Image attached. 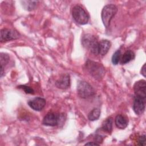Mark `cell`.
I'll use <instances>...</instances> for the list:
<instances>
[{
	"instance_id": "obj_1",
	"label": "cell",
	"mask_w": 146,
	"mask_h": 146,
	"mask_svg": "<svg viewBox=\"0 0 146 146\" xmlns=\"http://www.w3.org/2000/svg\"><path fill=\"white\" fill-rule=\"evenodd\" d=\"M86 67L90 74L97 80L102 79L105 74L104 68L99 63L88 60L86 63Z\"/></svg>"
},
{
	"instance_id": "obj_2",
	"label": "cell",
	"mask_w": 146,
	"mask_h": 146,
	"mask_svg": "<svg viewBox=\"0 0 146 146\" xmlns=\"http://www.w3.org/2000/svg\"><path fill=\"white\" fill-rule=\"evenodd\" d=\"M117 7L113 4L107 5L103 8L101 13L102 20L106 28L110 26V22L117 13Z\"/></svg>"
},
{
	"instance_id": "obj_3",
	"label": "cell",
	"mask_w": 146,
	"mask_h": 146,
	"mask_svg": "<svg viewBox=\"0 0 146 146\" xmlns=\"http://www.w3.org/2000/svg\"><path fill=\"white\" fill-rule=\"evenodd\" d=\"M83 46L95 55L99 54V42L96 38L91 34H86L82 38Z\"/></svg>"
},
{
	"instance_id": "obj_4",
	"label": "cell",
	"mask_w": 146,
	"mask_h": 146,
	"mask_svg": "<svg viewBox=\"0 0 146 146\" xmlns=\"http://www.w3.org/2000/svg\"><path fill=\"white\" fill-rule=\"evenodd\" d=\"M72 15L75 21L79 25H85L88 22V14L84 9L79 5H76L73 7Z\"/></svg>"
},
{
	"instance_id": "obj_5",
	"label": "cell",
	"mask_w": 146,
	"mask_h": 146,
	"mask_svg": "<svg viewBox=\"0 0 146 146\" xmlns=\"http://www.w3.org/2000/svg\"><path fill=\"white\" fill-rule=\"evenodd\" d=\"M77 91L79 96L83 99L90 98L95 94V90L93 87L85 81H81L78 83Z\"/></svg>"
},
{
	"instance_id": "obj_6",
	"label": "cell",
	"mask_w": 146,
	"mask_h": 146,
	"mask_svg": "<svg viewBox=\"0 0 146 146\" xmlns=\"http://www.w3.org/2000/svg\"><path fill=\"white\" fill-rule=\"evenodd\" d=\"M19 37V34L15 30L3 29L1 30V42H4L14 39H17Z\"/></svg>"
},
{
	"instance_id": "obj_7",
	"label": "cell",
	"mask_w": 146,
	"mask_h": 146,
	"mask_svg": "<svg viewBox=\"0 0 146 146\" xmlns=\"http://www.w3.org/2000/svg\"><path fill=\"white\" fill-rule=\"evenodd\" d=\"M135 94L136 97L145 99L146 98V82L145 80H140L136 82L133 86Z\"/></svg>"
},
{
	"instance_id": "obj_8",
	"label": "cell",
	"mask_w": 146,
	"mask_h": 146,
	"mask_svg": "<svg viewBox=\"0 0 146 146\" xmlns=\"http://www.w3.org/2000/svg\"><path fill=\"white\" fill-rule=\"evenodd\" d=\"M60 116L54 112L48 113L43 118L42 123L47 126H55L59 123Z\"/></svg>"
},
{
	"instance_id": "obj_9",
	"label": "cell",
	"mask_w": 146,
	"mask_h": 146,
	"mask_svg": "<svg viewBox=\"0 0 146 146\" xmlns=\"http://www.w3.org/2000/svg\"><path fill=\"white\" fill-rule=\"evenodd\" d=\"M145 106V99L136 96L133 104V110L135 113L138 115H141L144 111Z\"/></svg>"
},
{
	"instance_id": "obj_10",
	"label": "cell",
	"mask_w": 146,
	"mask_h": 146,
	"mask_svg": "<svg viewBox=\"0 0 146 146\" xmlns=\"http://www.w3.org/2000/svg\"><path fill=\"white\" fill-rule=\"evenodd\" d=\"M29 106L34 110L40 111L43 109L46 105V100L43 98L37 97L28 102Z\"/></svg>"
},
{
	"instance_id": "obj_11",
	"label": "cell",
	"mask_w": 146,
	"mask_h": 146,
	"mask_svg": "<svg viewBox=\"0 0 146 146\" xmlns=\"http://www.w3.org/2000/svg\"><path fill=\"white\" fill-rule=\"evenodd\" d=\"M56 86L60 89H66L70 85V77L68 74L62 75L55 83Z\"/></svg>"
},
{
	"instance_id": "obj_12",
	"label": "cell",
	"mask_w": 146,
	"mask_h": 146,
	"mask_svg": "<svg viewBox=\"0 0 146 146\" xmlns=\"http://www.w3.org/2000/svg\"><path fill=\"white\" fill-rule=\"evenodd\" d=\"M111 47V42L106 39H103L99 42V54L104 56L108 51Z\"/></svg>"
},
{
	"instance_id": "obj_13",
	"label": "cell",
	"mask_w": 146,
	"mask_h": 146,
	"mask_svg": "<svg viewBox=\"0 0 146 146\" xmlns=\"http://www.w3.org/2000/svg\"><path fill=\"white\" fill-rule=\"evenodd\" d=\"M115 123L116 127L120 129H124L128 125L127 119L122 115H118L116 116Z\"/></svg>"
},
{
	"instance_id": "obj_14",
	"label": "cell",
	"mask_w": 146,
	"mask_h": 146,
	"mask_svg": "<svg viewBox=\"0 0 146 146\" xmlns=\"http://www.w3.org/2000/svg\"><path fill=\"white\" fill-rule=\"evenodd\" d=\"M135 58V54L131 50H127L125 51L122 56H121L120 63L121 64H126L133 59Z\"/></svg>"
},
{
	"instance_id": "obj_15",
	"label": "cell",
	"mask_w": 146,
	"mask_h": 146,
	"mask_svg": "<svg viewBox=\"0 0 146 146\" xmlns=\"http://www.w3.org/2000/svg\"><path fill=\"white\" fill-rule=\"evenodd\" d=\"M112 123H113V120L112 117H110L107 118L103 123L102 128L106 132H107L108 133L111 132L112 129Z\"/></svg>"
},
{
	"instance_id": "obj_16",
	"label": "cell",
	"mask_w": 146,
	"mask_h": 146,
	"mask_svg": "<svg viewBox=\"0 0 146 146\" xmlns=\"http://www.w3.org/2000/svg\"><path fill=\"white\" fill-rule=\"evenodd\" d=\"M23 7L29 11L34 9L37 5L38 1H22Z\"/></svg>"
},
{
	"instance_id": "obj_17",
	"label": "cell",
	"mask_w": 146,
	"mask_h": 146,
	"mask_svg": "<svg viewBox=\"0 0 146 146\" xmlns=\"http://www.w3.org/2000/svg\"><path fill=\"white\" fill-rule=\"evenodd\" d=\"M100 115V110L99 108L93 109L88 115V119L91 121H95L98 120Z\"/></svg>"
},
{
	"instance_id": "obj_18",
	"label": "cell",
	"mask_w": 146,
	"mask_h": 146,
	"mask_svg": "<svg viewBox=\"0 0 146 146\" xmlns=\"http://www.w3.org/2000/svg\"><path fill=\"white\" fill-rule=\"evenodd\" d=\"M10 59V57L7 54L2 52L0 55L1 61V68H4V66L6 65Z\"/></svg>"
},
{
	"instance_id": "obj_19",
	"label": "cell",
	"mask_w": 146,
	"mask_h": 146,
	"mask_svg": "<svg viewBox=\"0 0 146 146\" xmlns=\"http://www.w3.org/2000/svg\"><path fill=\"white\" fill-rule=\"evenodd\" d=\"M121 59V51L120 50H117L113 54L112 57V62L113 64H117Z\"/></svg>"
},
{
	"instance_id": "obj_20",
	"label": "cell",
	"mask_w": 146,
	"mask_h": 146,
	"mask_svg": "<svg viewBox=\"0 0 146 146\" xmlns=\"http://www.w3.org/2000/svg\"><path fill=\"white\" fill-rule=\"evenodd\" d=\"M18 88L22 89L27 94H33L34 93V90L29 86L22 85V86H18Z\"/></svg>"
},
{
	"instance_id": "obj_21",
	"label": "cell",
	"mask_w": 146,
	"mask_h": 146,
	"mask_svg": "<svg viewBox=\"0 0 146 146\" xmlns=\"http://www.w3.org/2000/svg\"><path fill=\"white\" fill-rule=\"evenodd\" d=\"M138 144L140 145H145V135H143L139 137L138 140Z\"/></svg>"
},
{
	"instance_id": "obj_22",
	"label": "cell",
	"mask_w": 146,
	"mask_h": 146,
	"mask_svg": "<svg viewBox=\"0 0 146 146\" xmlns=\"http://www.w3.org/2000/svg\"><path fill=\"white\" fill-rule=\"evenodd\" d=\"M103 140V139L102 137H101V136H99V135H97L95 136V142L99 144Z\"/></svg>"
},
{
	"instance_id": "obj_23",
	"label": "cell",
	"mask_w": 146,
	"mask_h": 146,
	"mask_svg": "<svg viewBox=\"0 0 146 146\" xmlns=\"http://www.w3.org/2000/svg\"><path fill=\"white\" fill-rule=\"evenodd\" d=\"M141 74L144 76H146V71H145V64H144L143 67H141Z\"/></svg>"
},
{
	"instance_id": "obj_24",
	"label": "cell",
	"mask_w": 146,
	"mask_h": 146,
	"mask_svg": "<svg viewBox=\"0 0 146 146\" xmlns=\"http://www.w3.org/2000/svg\"><path fill=\"white\" fill-rule=\"evenodd\" d=\"M99 145V144L96 143L95 141H93V142H88L86 144H85V145Z\"/></svg>"
}]
</instances>
